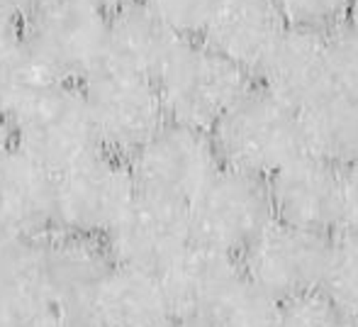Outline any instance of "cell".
Wrapping results in <instances>:
<instances>
[{"instance_id":"obj_22","label":"cell","mask_w":358,"mask_h":327,"mask_svg":"<svg viewBox=\"0 0 358 327\" xmlns=\"http://www.w3.org/2000/svg\"><path fill=\"white\" fill-rule=\"evenodd\" d=\"M39 254L42 244L37 239L0 230V303L42 291Z\"/></svg>"},{"instance_id":"obj_29","label":"cell","mask_w":358,"mask_h":327,"mask_svg":"<svg viewBox=\"0 0 358 327\" xmlns=\"http://www.w3.org/2000/svg\"><path fill=\"white\" fill-rule=\"evenodd\" d=\"M341 230L358 232V164L341 171Z\"/></svg>"},{"instance_id":"obj_24","label":"cell","mask_w":358,"mask_h":327,"mask_svg":"<svg viewBox=\"0 0 358 327\" xmlns=\"http://www.w3.org/2000/svg\"><path fill=\"white\" fill-rule=\"evenodd\" d=\"M324 44L331 88L358 100V20L346 15L324 32Z\"/></svg>"},{"instance_id":"obj_4","label":"cell","mask_w":358,"mask_h":327,"mask_svg":"<svg viewBox=\"0 0 358 327\" xmlns=\"http://www.w3.org/2000/svg\"><path fill=\"white\" fill-rule=\"evenodd\" d=\"M195 244L241 256L273 223L266 179L220 166L217 174L185 205Z\"/></svg>"},{"instance_id":"obj_31","label":"cell","mask_w":358,"mask_h":327,"mask_svg":"<svg viewBox=\"0 0 358 327\" xmlns=\"http://www.w3.org/2000/svg\"><path fill=\"white\" fill-rule=\"evenodd\" d=\"M15 149V139H13V125L0 115V162L8 157Z\"/></svg>"},{"instance_id":"obj_1","label":"cell","mask_w":358,"mask_h":327,"mask_svg":"<svg viewBox=\"0 0 358 327\" xmlns=\"http://www.w3.org/2000/svg\"><path fill=\"white\" fill-rule=\"evenodd\" d=\"M154 83L169 123L210 132L254 78L200 39H180Z\"/></svg>"},{"instance_id":"obj_37","label":"cell","mask_w":358,"mask_h":327,"mask_svg":"<svg viewBox=\"0 0 358 327\" xmlns=\"http://www.w3.org/2000/svg\"><path fill=\"white\" fill-rule=\"evenodd\" d=\"M344 327H358V318H346Z\"/></svg>"},{"instance_id":"obj_23","label":"cell","mask_w":358,"mask_h":327,"mask_svg":"<svg viewBox=\"0 0 358 327\" xmlns=\"http://www.w3.org/2000/svg\"><path fill=\"white\" fill-rule=\"evenodd\" d=\"M280 315V300L266 293L249 279L236 284V288L227 295L224 303L217 308L208 325L213 327H275Z\"/></svg>"},{"instance_id":"obj_5","label":"cell","mask_w":358,"mask_h":327,"mask_svg":"<svg viewBox=\"0 0 358 327\" xmlns=\"http://www.w3.org/2000/svg\"><path fill=\"white\" fill-rule=\"evenodd\" d=\"M108 15L83 0H44L22 18V42L62 83H83L103 67Z\"/></svg>"},{"instance_id":"obj_18","label":"cell","mask_w":358,"mask_h":327,"mask_svg":"<svg viewBox=\"0 0 358 327\" xmlns=\"http://www.w3.org/2000/svg\"><path fill=\"white\" fill-rule=\"evenodd\" d=\"M54 183L57 176L13 149L0 162V230L32 239L52 230Z\"/></svg>"},{"instance_id":"obj_21","label":"cell","mask_w":358,"mask_h":327,"mask_svg":"<svg viewBox=\"0 0 358 327\" xmlns=\"http://www.w3.org/2000/svg\"><path fill=\"white\" fill-rule=\"evenodd\" d=\"M320 293L344 318H358V232L339 230L331 235Z\"/></svg>"},{"instance_id":"obj_13","label":"cell","mask_w":358,"mask_h":327,"mask_svg":"<svg viewBox=\"0 0 358 327\" xmlns=\"http://www.w3.org/2000/svg\"><path fill=\"white\" fill-rule=\"evenodd\" d=\"M110 266V251L103 249L100 239L62 232L42 244L39 284L66 320L85 318L90 298Z\"/></svg>"},{"instance_id":"obj_7","label":"cell","mask_w":358,"mask_h":327,"mask_svg":"<svg viewBox=\"0 0 358 327\" xmlns=\"http://www.w3.org/2000/svg\"><path fill=\"white\" fill-rule=\"evenodd\" d=\"M85 108L103 152L129 159L166 123L154 81L100 67L80 83Z\"/></svg>"},{"instance_id":"obj_34","label":"cell","mask_w":358,"mask_h":327,"mask_svg":"<svg viewBox=\"0 0 358 327\" xmlns=\"http://www.w3.org/2000/svg\"><path fill=\"white\" fill-rule=\"evenodd\" d=\"M169 327H213L208 323H203V320H190V318H176L173 323Z\"/></svg>"},{"instance_id":"obj_28","label":"cell","mask_w":358,"mask_h":327,"mask_svg":"<svg viewBox=\"0 0 358 327\" xmlns=\"http://www.w3.org/2000/svg\"><path fill=\"white\" fill-rule=\"evenodd\" d=\"M346 318L317 291L280 303L275 327H344Z\"/></svg>"},{"instance_id":"obj_16","label":"cell","mask_w":358,"mask_h":327,"mask_svg":"<svg viewBox=\"0 0 358 327\" xmlns=\"http://www.w3.org/2000/svg\"><path fill=\"white\" fill-rule=\"evenodd\" d=\"M244 279L239 256L190 244L173 266L161 276L176 318L210 323L227 295Z\"/></svg>"},{"instance_id":"obj_36","label":"cell","mask_w":358,"mask_h":327,"mask_svg":"<svg viewBox=\"0 0 358 327\" xmlns=\"http://www.w3.org/2000/svg\"><path fill=\"white\" fill-rule=\"evenodd\" d=\"M349 18L358 20V0H351L349 3Z\"/></svg>"},{"instance_id":"obj_10","label":"cell","mask_w":358,"mask_h":327,"mask_svg":"<svg viewBox=\"0 0 358 327\" xmlns=\"http://www.w3.org/2000/svg\"><path fill=\"white\" fill-rule=\"evenodd\" d=\"M110 259L117 266L164 276L193 244L183 205L139 193L108 235Z\"/></svg>"},{"instance_id":"obj_30","label":"cell","mask_w":358,"mask_h":327,"mask_svg":"<svg viewBox=\"0 0 358 327\" xmlns=\"http://www.w3.org/2000/svg\"><path fill=\"white\" fill-rule=\"evenodd\" d=\"M22 37V18L5 3H0V52Z\"/></svg>"},{"instance_id":"obj_32","label":"cell","mask_w":358,"mask_h":327,"mask_svg":"<svg viewBox=\"0 0 358 327\" xmlns=\"http://www.w3.org/2000/svg\"><path fill=\"white\" fill-rule=\"evenodd\" d=\"M83 3L93 5V8H95V10H100V13L110 15V13H115V10L124 8V5L134 3V0H83Z\"/></svg>"},{"instance_id":"obj_3","label":"cell","mask_w":358,"mask_h":327,"mask_svg":"<svg viewBox=\"0 0 358 327\" xmlns=\"http://www.w3.org/2000/svg\"><path fill=\"white\" fill-rule=\"evenodd\" d=\"M137 195L127 159L100 149L57 176L54 228L76 237H108Z\"/></svg>"},{"instance_id":"obj_6","label":"cell","mask_w":358,"mask_h":327,"mask_svg":"<svg viewBox=\"0 0 358 327\" xmlns=\"http://www.w3.org/2000/svg\"><path fill=\"white\" fill-rule=\"evenodd\" d=\"M142 195L188 205L220 169L210 132L166 120L127 159Z\"/></svg>"},{"instance_id":"obj_27","label":"cell","mask_w":358,"mask_h":327,"mask_svg":"<svg viewBox=\"0 0 358 327\" xmlns=\"http://www.w3.org/2000/svg\"><path fill=\"white\" fill-rule=\"evenodd\" d=\"M287 27H310L327 32L349 15L351 0H273Z\"/></svg>"},{"instance_id":"obj_15","label":"cell","mask_w":358,"mask_h":327,"mask_svg":"<svg viewBox=\"0 0 358 327\" xmlns=\"http://www.w3.org/2000/svg\"><path fill=\"white\" fill-rule=\"evenodd\" d=\"M285 27L273 0H220L200 42L254 78Z\"/></svg>"},{"instance_id":"obj_20","label":"cell","mask_w":358,"mask_h":327,"mask_svg":"<svg viewBox=\"0 0 358 327\" xmlns=\"http://www.w3.org/2000/svg\"><path fill=\"white\" fill-rule=\"evenodd\" d=\"M57 85L62 81L44 67L22 37L0 52V115L10 125L42 103Z\"/></svg>"},{"instance_id":"obj_19","label":"cell","mask_w":358,"mask_h":327,"mask_svg":"<svg viewBox=\"0 0 358 327\" xmlns=\"http://www.w3.org/2000/svg\"><path fill=\"white\" fill-rule=\"evenodd\" d=\"M300 147L305 154L346 171L358 164V100L327 90L297 110Z\"/></svg>"},{"instance_id":"obj_26","label":"cell","mask_w":358,"mask_h":327,"mask_svg":"<svg viewBox=\"0 0 358 327\" xmlns=\"http://www.w3.org/2000/svg\"><path fill=\"white\" fill-rule=\"evenodd\" d=\"M66 318L44 291L0 303V327H64Z\"/></svg>"},{"instance_id":"obj_12","label":"cell","mask_w":358,"mask_h":327,"mask_svg":"<svg viewBox=\"0 0 358 327\" xmlns=\"http://www.w3.org/2000/svg\"><path fill=\"white\" fill-rule=\"evenodd\" d=\"M256 78L259 88L295 113L324 95L331 90L324 32L310 27H285L256 71Z\"/></svg>"},{"instance_id":"obj_9","label":"cell","mask_w":358,"mask_h":327,"mask_svg":"<svg viewBox=\"0 0 358 327\" xmlns=\"http://www.w3.org/2000/svg\"><path fill=\"white\" fill-rule=\"evenodd\" d=\"M329 235L273 223L239 256L246 279L280 303L317 293L329 259Z\"/></svg>"},{"instance_id":"obj_33","label":"cell","mask_w":358,"mask_h":327,"mask_svg":"<svg viewBox=\"0 0 358 327\" xmlns=\"http://www.w3.org/2000/svg\"><path fill=\"white\" fill-rule=\"evenodd\" d=\"M0 3H5L10 10H15V13L20 15V18H24L27 13H32L37 5H42L44 0H0Z\"/></svg>"},{"instance_id":"obj_14","label":"cell","mask_w":358,"mask_h":327,"mask_svg":"<svg viewBox=\"0 0 358 327\" xmlns=\"http://www.w3.org/2000/svg\"><path fill=\"white\" fill-rule=\"evenodd\" d=\"M178 44V34L144 0H134L108 15L103 69L156 81Z\"/></svg>"},{"instance_id":"obj_8","label":"cell","mask_w":358,"mask_h":327,"mask_svg":"<svg viewBox=\"0 0 358 327\" xmlns=\"http://www.w3.org/2000/svg\"><path fill=\"white\" fill-rule=\"evenodd\" d=\"M15 149L59 176L100 152L80 85L62 83L13 125Z\"/></svg>"},{"instance_id":"obj_11","label":"cell","mask_w":358,"mask_h":327,"mask_svg":"<svg viewBox=\"0 0 358 327\" xmlns=\"http://www.w3.org/2000/svg\"><path fill=\"white\" fill-rule=\"evenodd\" d=\"M273 218L320 235L341 230V171L300 152L266 179Z\"/></svg>"},{"instance_id":"obj_2","label":"cell","mask_w":358,"mask_h":327,"mask_svg":"<svg viewBox=\"0 0 358 327\" xmlns=\"http://www.w3.org/2000/svg\"><path fill=\"white\" fill-rule=\"evenodd\" d=\"M210 137L222 166L259 179H268L302 152L297 113L259 85L217 120Z\"/></svg>"},{"instance_id":"obj_25","label":"cell","mask_w":358,"mask_h":327,"mask_svg":"<svg viewBox=\"0 0 358 327\" xmlns=\"http://www.w3.org/2000/svg\"><path fill=\"white\" fill-rule=\"evenodd\" d=\"M180 39H200L220 0H144Z\"/></svg>"},{"instance_id":"obj_35","label":"cell","mask_w":358,"mask_h":327,"mask_svg":"<svg viewBox=\"0 0 358 327\" xmlns=\"http://www.w3.org/2000/svg\"><path fill=\"white\" fill-rule=\"evenodd\" d=\"M64 327H103V325H98L95 320H90V318H71V320H66V323H64Z\"/></svg>"},{"instance_id":"obj_17","label":"cell","mask_w":358,"mask_h":327,"mask_svg":"<svg viewBox=\"0 0 358 327\" xmlns=\"http://www.w3.org/2000/svg\"><path fill=\"white\" fill-rule=\"evenodd\" d=\"M85 318L103 327H169L176 313L159 276L113 264L95 288Z\"/></svg>"}]
</instances>
